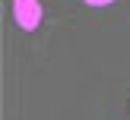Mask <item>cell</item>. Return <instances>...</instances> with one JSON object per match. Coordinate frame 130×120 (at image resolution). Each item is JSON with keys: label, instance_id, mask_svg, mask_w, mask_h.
<instances>
[{"label": "cell", "instance_id": "6da1fadb", "mask_svg": "<svg viewBox=\"0 0 130 120\" xmlns=\"http://www.w3.org/2000/svg\"><path fill=\"white\" fill-rule=\"evenodd\" d=\"M13 16L22 32H32L41 22V3L38 0H13Z\"/></svg>", "mask_w": 130, "mask_h": 120}, {"label": "cell", "instance_id": "7a4b0ae2", "mask_svg": "<svg viewBox=\"0 0 130 120\" xmlns=\"http://www.w3.org/2000/svg\"><path fill=\"white\" fill-rule=\"evenodd\" d=\"M89 6H108V3H114V0H86Z\"/></svg>", "mask_w": 130, "mask_h": 120}]
</instances>
